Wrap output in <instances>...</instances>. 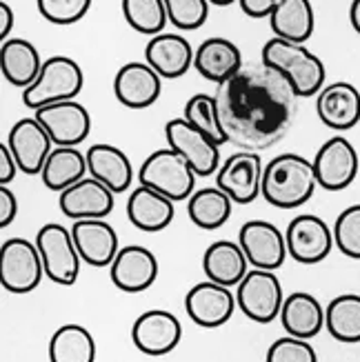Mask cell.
Wrapping results in <instances>:
<instances>
[{"label":"cell","instance_id":"obj_1","mask_svg":"<svg viewBox=\"0 0 360 362\" xmlns=\"http://www.w3.org/2000/svg\"><path fill=\"white\" fill-rule=\"evenodd\" d=\"M296 98L285 78L262 62L243 67L216 91L227 140L256 153L272 147L291 127Z\"/></svg>","mask_w":360,"mask_h":362},{"label":"cell","instance_id":"obj_2","mask_svg":"<svg viewBox=\"0 0 360 362\" xmlns=\"http://www.w3.org/2000/svg\"><path fill=\"white\" fill-rule=\"evenodd\" d=\"M318 189L314 160L301 153H278L265 165L262 174V198L272 207L296 209L311 200Z\"/></svg>","mask_w":360,"mask_h":362},{"label":"cell","instance_id":"obj_3","mask_svg":"<svg viewBox=\"0 0 360 362\" xmlns=\"http://www.w3.org/2000/svg\"><path fill=\"white\" fill-rule=\"evenodd\" d=\"M260 62L280 74L298 98L318 96L327 81L325 62L305 45L285 38H269L260 52Z\"/></svg>","mask_w":360,"mask_h":362},{"label":"cell","instance_id":"obj_4","mask_svg":"<svg viewBox=\"0 0 360 362\" xmlns=\"http://www.w3.org/2000/svg\"><path fill=\"white\" fill-rule=\"evenodd\" d=\"M83 85H85L83 67L74 58L52 56L42 62V69L36 78V83L23 91V103L25 107L38 112V109L47 105L76 100L78 93L83 91Z\"/></svg>","mask_w":360,"mask_h":362},{"label":"cell","instance_id":"obj_5","mask_svg":"<svg viewBox=\"0 0 360 362\" xmlns=\"http://www.w3.org/2000/svg\"><path fill=\"white\" fill-rule=\"evenodd\" d=\"M138 185L151 187L174 202L190 200L196 192V171L171 147L156 149L138 169Z\"/></svg>","mask_w":360,"mask_h":362},{"label":"cell","instance_id":"obj_6","mask_svg":"<svg viewBox=\"0 0 360 362\" xmlns=\"http://www.w3.org/2000/svg\"><path fill=\"white\" fill-rule=\"evenodd\" d=\"M36 247L45 264V276L56 285L71 287L81 276L83 258L78 254L71 229L58 223H47L36 233Z\"/></svg>","mask_w":360,"mask_h":362},{"label":"cell","instance_id":"obj_7","mask_svg":"<svg viewBox=\"0 0 360 362\" xmlns=\"http://www.w3.org/2000/svg\"><path fill=\"white\" fill-rule=\"evenodd\" d=\"M45 278V264L36 243L27 238H7L0 247V282L9 293L34 291Z\"/></svg>","mask_w":360,"mask_h":362},{"label":"cell","instance_id":"obj_8","mask_svg":"<svg viewBox=\"0 0 360 362\" xmlns=\"http://www.w3.org/2000/svg\"><path fill=\"white\" fill-rule=\"evenodd\" d=\"M236 303L249 320L258 325H269L280 318V311H283V285H280L274 272L249 269V274L236 287Z\"/></svg>","mask_w":360,"mask_h":362},{"label":"cell","instance_id":"obj_9","mask_svg":"<svg viewBox=\"0 0 360 362\" xmlns=\"http://www.w3.org/2000/svg\"><path fill=\"white\" fill-rule=\"evenodd\" d=\"M265 165L256 151H236L221 165L216 187L233 200V204H252L262 194Z\"/></svg>","mask_w":360,"mask_h":362},{"label":"cell","instance_id":"obj_10","mask_svg":"<svg viewBox=\"0 0 360 362\" xmlns=\"http://www.w3.org/2000/svg\"><path fill=\"white\" fill-rule=\"evenodd\" d=\"M167 145L192 165L196 176H211L221 169V147L202 132L192 127L185 118H171L165 124Z\"/></svg>","mask_w":360,"mask_h":362},{"label":"cell","instance_id":"obj_11","mask_svg":"<svg viewBox=\"0 0 360 362\" xmlns=\"http://www.w3.org/2000/svg\"><path fill=\"white\" fill-rule=\"evenodd\" d=\"M285 238L289 256L301 264H318L336 247L334 229L314 214L296 216L285 231Z\"/></svg>","mask_w":360,"mask_h":362},{"label":"cell","instance_id":"obj_12","mask_svg":"<svg viewBox=\"0 0 360 362\" xmlns=\"http://www.w3.org/2000/svg\"><path fill=\"white\" fill-rule=\"evenodd\" d=\"M238 245L254 269L276 272L289 256L285 233L269 220H247L238 231Z\"/></svg>","mask_w":360,"mask_h":362},{"label":"cell","instance_id":"obj_13","mask_svg":"<svg viewBox=\"0 0 360 362\" xmlns=\"http://www.w3.org/2000/svg\"><path fill=\"white\" fill-rule=\"evenodd\" d=\"M358 151L345 136H332L314 156L318 187L325 192H342L358 176Z\"/></svg>","mask_w":360,"mask_h":362},{"label":"cell","instance_id":"obj_14","mask_svg":"<svg viewBox=\"0 0 360 362\" xmlns=\"http://www.w3.org/2000/svg\"><path fill=\"white\" fill-rule=\"evenodd\" d=\"M182 338V325L171 311L149 309L140 313L132 325L134 347L145 356H167L174 351Z\"/></svg>","mask_w":360,"mask_h":362},{"label":"cell","instance_id":"obj_15","mask_svg":"<svg viewBox=\"0 0 360 362\" xmlns=\"http://www.w3.org/2000/svg\"><path fill=\"white\" fill-rule=\"evenodd\" d=\"M7 145L21 171L27 176H40L47 158L54 151V140L36 116L21 118L11 124L7 134Z\"/></svg>","mask_w":360,"mask_h":362},{"label":"cell","instance_id":"obj_16","mask_svg":"<svg viewBox=\"0 0 360 362\" xmlns=\"http://www.w3.org/2000/svg\"><path fill=\"white\" fill-rule=\"evenodd\" d=\"M236 293H231L229 287L216 285L211 280L198 282L185 296V311L202 329H218L231 320L236 311Z\"/></svg>","mask_w":360,"mask_h":362},{"label":"cell","instance_id":"obj_17","mask_svg":"<svg viewBox=\"0 0 360 362\" xmlns=\"http://www.w3.org/2000/svg\"><path fill=\"white\" fill-rule=\"evenodd\" d=\"M34 116L50 132L56 147H78L91 132V116L78 100L47 105Z\"/></svg>","mask_w":360,"mask_h":362},{"label":"cell","instance_id":"obj_18","mask_svg":"<svg viewBox=\"0 0 360 362\" xmlns=\"http://www.w3.org/2000/svg\"><path fill=\"white\" fill-rule=\"evenodd\" d=\"M114 287L124 293H143L158 278V258L143 245L120 247L116 260L109 267Z\"/></svg>","mask_w":360,"mask_h":362},{"label":"cell","instance_id":"obj_19","mask_svg":"<svg viewBox=\"0 0 360 362\" xmlns=\"http://www.w3.org/2000/svg\"><path fill=\"white\" fill-rule=\"evenodd\" d=\"M163 78L147 62H124L114 76V96L127 109H147L161 98Z\"/></svg>","mask_w":360,"mask_h":362},{"label":"cell","instance_id":"obj_20","mask_svg":"<svg viewBox=\"0 0 360 362\" xmlns=\"http://www.w3.org/2000/svg\"><path fill=\"white\" fill-rule=\"evenodd\" d=\"M116 194L96 178H83L71 185L58 196V207L67 218L89 220V218H107L114 211Z\"/></svg>","mask_w":360,"mask_h":362},{"label":"cell","instance_id":"obj_21","mask_svg":"<svg viewBox=\"0 0 360 362\" xmlns=\"http://www.w3.org/2000/svg\"><path fill=\"white\" fill-rule=\"evenodd\" d=\"M71 235L83 262L89 267H112L118 256V233L105 218L76 220Z\"/></svg>","mask_w":360,"mask_h":362},{"label":"cell","instance_id":"obj_22","mask_svg":"<svg viewBox=\"0 0 360 362\" xmlns=\"http://www.w3.org/2000/svg\"><path fill=\"white\" fill-rule=\"evenodd\" d=\"M316 114L325 127L349 132L360 122V91L352 83L338 81L325 85L316 96Z\"/></svg>","mask_w":360,"mask_h":362},{"label":"cell","instance_id":"obj_23","mask_svg":"<svg viewBox=\"0 0 360 362\" xmlns=\"http://www.w3.org/2000/svg\"><path fill=\"white\" fill-rule=\"evenodd\" d=\"M196 52L185 36L180 34H163L153 36L145 47V62L158 71L161 78L176 81L194 67Z\"/></svg>","mask_w":360,"mask_h":362},{"label":"cell","instance_id":"obj_24","mask_svg":"<svg viewBox=\"0 0 360 362\" xmlns=\"http://www.w3.org/2000/svg\"><path fill=\"white\" fill-rule=\"evenodd\" d=\"M194 67L205 81L223 85L231 81L245 65L236 42H231L229 38L223 36H211L207 40H202L196 49Z\"/></svg>","mask_w":360,"mask_h":362},{"label":"cell","instance_id":"obj_25","mask_svg":"<svg viewBox=\"0 0 360 362\" xmlns=\"http://www.w3.org/2000/svg\"><path fill=\"white\" fill-rule=\"evenodd\" d=\"M174 216L176 202L165 194L145 185H138L136 189H132L127 198V218L136 229L145 233L163 231L171 225Z\"/></svg>","mask_w":360,"mask_h":362},{"label":"cell","instance_id":"obj_26","mask_svg":"<svg viewBox=\"0 0 360 362\" xmlns=\"http://www.w3.org/2000/svg\"><path fill=\"white\" fill-rule=\"evenodd\" d=\"M87 167L89 176L107 185L114 194H124L132 189L134 182V167L129 156L116 145L98 143L91 145L87 151Z\"/></svg>","mask_w":360,"mask_h":362},{"label":"cell","instance_id":"obj_27","mask_svg":"<svg viewBox=\"0 0 360 362\" xmlns=\"http://www.w3.org/2000/svg\"><path fill=\"white\" fill-rule=\"evenodd\" d=\"M42 58L34 42L25 38H7L0 45V71L3 78L23 91L36 83V78L42 69Z\"/></svg>","mask_w":360,"mask_h":362},{"label":"cell","instance_id":"obj_28","mask_svg":"<svg viewBox=\"0 0 360 362\" xmlns=\"http://www.w3.org/2000/svg\"><path fill=\"white\" fill-rule=\"evenodd\" d=\"M280 322L287 336L309 340L316 338L325 327V307L316 296L307 291H294L285 298Z\"/></svg>","mask_w":360,"mask_h":362},{"label":"cell","instance_id":"obj_29","mask_svg":"<svg viewBox=\"0 0 360 362\" xmlns=\"http://www.w3.org/2000/svg\"><path fill=\"white\" fill-rule=\"evenodd\" d=\"M202 272H205L207 280L216 282V285L238 287L240 280L249 274V260L238 243L216 240L205 249Z\"/></svg>","mask_w":360,"mask_h":362},{"label":"cell","instance_id":"obj_30","mask_svg":"<svg viewBox=\"0 0 360 362\" xmlns=\"http://www.w3.org/2000/svg\"><path fill=\"white\" fill-rule=\"evenodd\" d=\"M269 27L276 38L305 45L316 27L311 0H278L269 16Z\"/></svg>","mask_w":360,"mask_h":362},{"label":"cell","instance_id":"obj_31","mask_svg":"<svg viewBox=\"0 0 360 362\" xmlns=\"http://www.w3.org/2000/svg\"><path fill=\"white\" fill-rule=\"evenodd\" d=\"M87 153H83L78 147H54L45 167H42V182L52 192H65L78 180L87 178Z\"/></svg>","mask_w":360,"mask_h":362},{"label":"cell","instance_id":"obj_32","mask_svg":"<svg viewBox=\"0 0 360 362\" xmlns=\"http://www.w3.org/2000/svg\"><path fill=\"white\" fill-rule=\"evenodd\" d=\"M233 200L218 187L196 189L194 196L187 200V216L198 229H218L231 218Z\"/></svg>","mask_w":360,"mask_h":362},{"label":"cell","instance_id":"obj_33","mask_svg":"<svg viewBox=\"0 0 360 362\" xmlns=\"http://www.w3.org/2000/svg\"><path fill=\"white\" fill-rule=\"evenodd\" d=\"M50 362H96V340L83 325H62L50 340Z\"/></svg>","mask_w":360,"mask_h":362},{"label":"cell","instance_id":"obj_34","mask_svg":"<svg viewBox=\"0 0 360 362\" xmlns=\"http://www.w3.org/2000/svg\"><path fill=\"white\" fill-rule=\"evenodd\" d=\"M325 329L338 342H360V296L340 293L325 307Z\"/></svg>","mask_w":360,"mask_h":362},{"label":"cell","instance_id":"obj_35","mask_svg":"<svg viewBox=\"0 0 360 362\" xmlns=\"http://www.w3.org/2000/svg\"><path fill=\"white\" fill-rule=\"evenodd\" d=\"M182 118L190 122L192 127L205 134L209 140H214L218 147L229 143L227 134L223 129V122H221V114H218L216 96H209V93H194V96L185 103Z\"/></svg>","mask_w":360,"mask_h":362},{"label":"cell","instance_id":"obj_36","mask_svg":"<svg viewBox=\"0 0 360 362\" xmlns=\"http://www.w3.org/2000/svg\"><path fill=\"white\" fill-rule=\"evenodd\" d=\"M122 16L127 25L145 36H158L167 27L165 0H122Z\"/></svg>","mask_w":360,"mask_h":362},{"label":"cell","instance_id":"obj_37","mask_svg":"<svg viewBox=\"0 0 360 362\" xmlns=\"http://www.w3.org/2000/svg\"><path fill=\"white\" fill-rule=\"evenodd\" d=\"M332 229L340 254L360 260V202L342 209Z\"/></svg>","mask_w":360,"mask_h":362},{"label":"cell","instance_id":"obj_38","mask_svg":"<svg viewBox=\"0 0 360 362\" xmlns=\"http://www.w3.org/2000/svg\"><path fill=\"white\" fill-rule=\"evenodd\" d=\"M209 0H165L167 18L180 31L200 29L209 18Z\"/></svg>","mask_w":360,"mask_h":362},{"label":"cell","instance_id":"obj_39","mask_svg":"<svg viewBox=\"0 0 360 362\" xmlns=\"http://www.w3.org/2000/svg\"><path fill=\"white\" fill-rule=\"evenodd\" d=\"M40 16L52 25H74L83 21L91 0H36Z\"/></svg>","mask_w":360,"mask_h":362},{"label":"cell","instance_id":"obj_40","mask_svg":"<svg viewBox=\"0 0 360 362\" xmlns=\"http://www.w3.org/2000/svg\"><path fill=\"white\" fill-rule=\"evenodd\" d=\"M265 362H318V354L309 340L285 336L269 344Z\"/></svg>","mask_w":360,"mask_h":362},{"label":"cell","instance_id":"obj_41","mask_svg":"<svg viewBox=\"0 0 360 362\" xmlns=\"http://www.w3.org/2000/svg\"><path fill=\"white\" fill-rule=\"evenodd\" d=\"M16 214H18V200L9 187L0 185V227H9L16 220Z\"/></svg>","mask_w":360,"mask_h":362},{"label":"cell","instance_id":"obj_42","mask_svg":"<svg viewBox=\"0 0 360 362\" xmlns=\"http://www.w3.org/2000/svg\"><path fill=\"white\" fill-rule=\"evenodd\" d=\"M18 171H21V167H18V163H16L9 145L3 143V145H0V185L7 187L9 182H13V178H16Z\"/></svg>","mask_w":360,"mask_h":362},{"label":"cell","instance_id":"obj_43","mask_svg":"<svg viewBox=\"0 0 360 362\" xmlns=\"http://www.w3.org/2000/svg\"><path fill=\"white\" fill-rule=\"evenodd\" d=\"M278 0H238L243 13L249 18H269Z\"/></svg>","mask_w":360,"mask_h":362},{"label":"cell","instance_id":"obj_44","mask_svg":"<svg viewBox=\"0 0 360 362\" xmlns=\"http://www.w3.org/2000/svg\"><path fill=\"white\" fill-rule=\"evenodd\" d=\"M11 29H13V11L7 3H0V38L7 40Z\"/></svg>","mask_w":360,"mask_h":362},{"label":"cell","instance_id":"obj_45","mask_svg":"<svg viewBox=\"0 0 360 362\" xmlns=\"http://www.w3.org/2000/svg\"><path fill=\"white\" fill-rule=\"evenodd\" d=\"M349 23L354 27V31L360 36V0H352L349 7Z\"/></svg>","mask_w":360,"mask_h":362},{"label":"cell","instance_id":"obj_46","mask_svg":"<svg viewBox=\"0 0 360 362\" xmlns=\"http://www.w3.org/2000/svg\"><path fill=\"white\" fill-rule=\"evenodd\" d=\"M211 5H216V7H229V5H233V3H238V0H209Z\"/></svg>","mask_w":360,"mask_h":362}]
</instances>
